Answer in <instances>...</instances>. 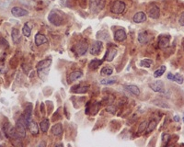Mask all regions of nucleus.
I'll use <instances>...</instances> for the list:
<instances>
[{"instance_id":"17","label":"nucleus","mask_w":184,"mask_h":147,"mask_svg":"<svg viewBox=\"0 0 184 147\" xmlns=\"http://www.w3.org/2000/svg\"><path fill=\"white\" fill-rule=\"evenodd\" d=\"M35 44L37 46H41L43 44H45L48 42V39L46 38L45 35H43L42 33H37L35 35V39H34Z\"/></svg>"},{"instance_id":"28","label":"nucleus","mask_w":184,"mask_h":147,"mask_svg":"<svg viewBox=\"0 0 184 147\" xmlns=\"http://www.w3.org/2000/svg\"><path fill=\"white\" fill-rule=\"evenodd\" d=\"M156 127H157V121H151L148 124H147V128H146V130H145V132L146 133H149V132H153V130L156 129Z\"/></svg>"},{"instance_id":"4","label":"nucleus","mask_w":184,"mask_h":147,"mask_svg":"<svg viewBox=\"0 0 184 147\" xmlns=\"http://www.w3.org/2000/svg\"><path fill=\"white\" fill-rule=\"evenodd\" d=\"M105 7V0H89V7L92 13L98 14Z\"/></svg>"},{"instance_id":"7","label":"nucleus","mask_w":184,"mask_h":147,"mask_svg":"<svg viewBox=\"0 0 184 147\" xmlns=\"http://www.w3.org/2000/svg\"><path fill=\"white\" fill-rule=\"evenodd\" d=\"M88 49V44L86 40H80L76 45V52L78 56L84 55Z\"/></svg>"},{"instance_id":"16","label":"nucleus","mask_w":184,"mask_h":147,"mask_svg":"<svg viewBox=\"0 0 184 147\" xmlns=\"http://www.w3.org/2000/svg\"><path fill=\"white\" fill-rule=\"evenodd\" d=\"M146 14L145 13V12H137V13L134 14V18H133V20H134V22H136V23H143V22H145L146 21Z\"/></svg>"},{"instance_id":"12","label":"nucleus","mask_w":184,"mask_h":147,"mask_svg":"<svg viewBox=\"0 0 184 147\" xmlns=\"http://www.w3.org/2000/svg\"><path fill=\"white\" fill-rule=\"evenodd\" d=\"M11 14L15 16V17H25V16L29 15V11L24 9H21V7H14L11 9Z\"/></svg>"},{"instance_id":"35","label":"nucleus","mask_w":184,"mask_h":147,"mask_svg":"<svg viewBox=\"0 0 184 147\" xmlns=\"http://www.w3.org/2000/svg\"><path fill=\"white\" fill-rule=\"evenodd\" d=\"M106 111L110 112V114H115L116 112V108L114 106H109V107L106 108Z\"/></svg>"},{"instance_id":"19","label":"nucleus","mask_w":184,"mask_h":147,"mask_svg":"<svg viewBox=\"0 0 184 147\" xmlns=\"http://www.w3.org/2000/svg\"><path fill=\"white\" fill-rule=\"evenodd\" d=\"M83 76V73L82 71L80 70H76V71H74L70 74V75H69V78H68V81L69 83H72V82H75L76 80L81 78V77Z\"/></svg>"},{"instance_id":"18","label":"nucleus","mask_w":184,"mask_h":147,"mask_svg":"<svg viewBox=\"0 0 184 147\" xmlns=\"http://www.w3.org/2000/svg\"><path fill=\"white\" fill-rule=\"evenodd\" d=\"M28 129L30 130L32 135H38L40 132V127L39 125L36 123L34 121H31L28 124Z\"/></svg>"},{"instance_id":"40","label":"nucleus","mask_w":184,"mask_h":147,"mask_svg":"<svg viewBox=\"0 0 184 147\" xmlns=\"http://www.w3.org/2000/svg\"><path fill=\"white\" fill-rule=\"evenodd\" d=\"M182 120H183V121H184V117H183V118H182Z\"/></svg>"},{"instance_id":"10","label":"nucleus","mask_w":184,"mask_h":147,"mask_svg":"<svg viewBox=\"0 0 184 147\" xmlns=\"http://www.w3.org/2000/svg\"><path fill=\"white\" fill-rule=\"evenodd\" d=\"M152 40V37L149 34L148 31H141L138 34V42L142 44L148 43L150 40Z\"/></svg>"},{"instance_id":"5","label":"nucleus","mask_w":184,"mask_h":147,"mask_svg":"<svg viewBox=\"0 0 184 147\" xmlns=\"http://www.w3.org/2000/svg\"><path fill=\"white\" fill-rule=\"evenodd\" d=\"M125 9H126V5L124 1H122V0H116V1H114L112 5L110 11H112L113 14L120 15V14L124 13Z\"/></svg>"},{"instance_id":"15","label":"nucleus","mask_w":184,"mask_h":147,"mask_svg":"<svg viewBox=\"0 0 184 147\" xmlns=\"http://www.w3.org/2000/svg\"><path fill=\"white\" fill-rule=\"evenodd\" d=\"M126 32L124 31V30L122 28H120V30H117L114 33V40H116L118 42H124L126 40Z\"/></svg>"},{"instance_id":"30","label":"nucleus","mask_w":184,"mask_h":147,"mask_svg":"<svg viewBox=\"0 0 184 147\" xmlns=\"http://www.w3.org/2000/svg\"><path fill=\"white\" fill-rule=\"evenodd\" d=\"M115 83H116V79H114V78H106V79H102L100 81V84L105 85H114Z\"/></svg>"},{"instance_id":"36","label":"nucleus","mask_w":184,"mask_h":147,"mask_svg":"<svg viewBox=\"0 0 184 147\" xmlns=\"http://www.w3.org/2000/svg\"><path fill=\"white\" fill-rule=\"evenodd\" d=\"M179 24L181 26L184 27V11L181 12V16H179Z\"/></svg>"},{"instance_id":"31","label":"nucleus","mask_w":184,"mask_h":147,"mask_svg":"<svg viewBox=\"0 0 184 147\" xmlns=\"http://www.w3.org/2000/svg\"><path fill=\"white\" fill-rule=\"evenodd\" d=\"M22 33L25 37H30L31 36V28L29 27L28 24H25V25L23 26L22 28Z\"/></svg>"},{"instance_id":"26","label":"nucleus","mask_w":184,"mask_h":147,"mask_svg":"<svg viewBox=\"0 0 184 147\" xmlns=\"http://www.w3.org/2000/svg\"><path fill=\"white\" fill-rule=\"evenodd\" d=\"M113 73V69L110 66H104L103 68L100 70V75H112Z\"/></svg>"},{"instance_id":"2","label":"nucleus","mask_w":184,"mask_h":147,"mask_svg":"<svg viewBox=\"0 0 184 147\" xmlns=\"http://www.w3.org/2000/svg\"><path fill=\"white\" fill-rule=\"evenodd\" d=\"M15 128H16V132H17L19 138H20V139L25 138L26 129L28 128V122L26 121L25 119H24L23 116H20L19 121H17V123H16Z\"/></svg>"},{"instance_id":"24","label":"nucleus","mask_w":184,"mask_h":147,"mask_svg":"<svg viewBox=\"0 0 184 147\" xmlns=\"http://www.w3.org/2000/svg\"><path fill=\"white\" fill-rule=\"evenodd\" d=\"M11 37H12V40H13V42L16 44L19 42V38H20V33H19V30L18 28H14L13 30L11 31Z\"/></svg>"},{"instance_id":"25","label":"nucleus","mask_w":184,"mask_h":147,"mask_svg":"<svg viewBox=\"0 0 184 147\" xmlns=\"http://www.w3.org/2000/svg\"><path fill=\"white\" fill-rule=\"evenodd\" d=\"M166 69H167V67L165 66V65H161V66L159 67L158 69H157V70L154 72V77H155V78H158V77L162 76L163 74L166 72Z\"/></svg>"},{"instance_id":"39","label":"nucleus","mask_w":184,"mask_h":147,"mask_svg":"<svg viewBox=\"0 0 184 147\" xmlns=\"http://www.w3.org/2000/svg\"><path fill=\"white\" fill-rule=\"evenodd\" d=\"M179 120H181V119H179V116H177V115H176V116L174 117V121H175L179 122Z\"/></svg>"},{"instance_id":"14","label":"nucleus","mask_w":184,"mask_h":147,"mask_svg":"<svg viewBox=\"0 0 184 147\" xmlns=\"http://www.w3.org/2000/svg\"><path fill=\"white\" fill-rule=\"evenodd\" d=\"M116 55H117V49L114 48V47H110L107 50L106 54H105L104 60L108 61V62H112Z\"/></svg>"},{"instance_id":"22","label":"nucleus","mask_w":184,"mask_h":147,"mask_svg":"<svg viewBox=\"0 0 184 147\" xmlns=\"http://www.w3.org/2000/svg\"><path fill=\"white\" fill-rule=\"evenodd\" d=\"M126 88V90L129 91L132 95H134V96H139L140 95V89L138 88V87L134 85H125L124 87Z\"/></svg>"},{"instance_id":"21","label":"nucleus","mask_w":184,"mask_h":147,"mask_svg":"<svg viewBox=\"0 0 184 147\" xmlns=\"http://www.w3.org/2000/svg\"><path fill=\"white\" fill-rule=\"evenodd\" d=\"M52 133L54 134V136H60V135H62V133H63V127H62V124L57 123V124H54V126H52Z\"/></svg>"},{"instance_id":"32","label":"nucleus","mask_w":184,"mask_h":147,"mask_svg":"<svg viewBox=\"0 0 184 147\" xmlns=\"http://www.w3.org/2000/svg\"><path fill=\"white\" fill-rule=\"evenodd\" d=\"M173 81H175L176 83H178L179 85H181V84H183L184 78H183V76L181 75V74H175L174 77H173Z\"/></svg>"},{"instance_id":"6","label":"nucleus","mask_w":184,"mask_h":147,"mask_svg":"<svg viewBox=\"0 0 184 147\" xmlns=\"http://www.w3.org/2000/svg\"><path fill=\"white\" fill-rule=\"evenodd\" d=\"M51 63H52L51 59H45V60H43L38 63V64H37V72H38L40 77L43 76V74H44V72L46 73L45 70H48L49 69V67H50V65H51Z\"/></svg>"},{"instance_id":"37","label":"nucleus","mask_w":184,"mask_h":147,"mask_svg":"<svg viewBox=\"0 0 184 147\" xmlns=\"http://www.w3.org/2000/svg\"><path fill=\"white\" fill-rule=\"evenodd\" d=\"M0 44H1L2 46H6V47H9V43L7 42L3 38H0Z\"/></svg>"},{"instance_id":"23","label":"nucleus","mask_w":184,"mask_h":147,"mask_svg":"<svg viewBox=\"0 0 184 147\" xmlns=\"http://www.w3.org/2000/svg\"><path fill=\"white\" fill-rule=\"evenodd\" d=\"M39 127H40V130H42L43 132H47L48 130H49V127H50V121H49L48 119H43L42 121H41Z\"/></svg>"},{"instance_id":"1","label":"nucleus","mask_w":184,"mask_h":147,"mask_svg":"<svg viewBox=\"0 0 184 147\" xmlns=\"http://www.w3.org/2000/svg\"><path fill=\"white\" fill-rule=\"evenodd\" d=\"M48 20L49 22L54 26H61L64 24V17L63 14L58 10H52L50 14L48 15Z\"/></svg>"},{"instance_id":"3","label":"nucleus","mask_w":184,"mask_h":147,"mask_svg":"<svg viewBox=\"0 0 184 147\" xmlns=\"http://www.w3.org/2000/svg\"><path fill=\"white\" fill-rule=\"evenodd\" d=\"M2 130H3L4 133L7 135V137L12 138V139H19L17 132H16V128L10 124V122L9 121L6 120L5 121H3Z\"/></svg>"},{"instance_id":"20","label":"nucleus","mask_w":184,"mask_h":147,"mask_svg":"<svg viewBox=\"0 0 184 147\" xmlns=\"http://www.w3.org/2000/svg\"><path fill=\"white\" fill-rule=\"evenodd\" d=\"M31 114H32V106H31V104H29L25 109L24 114L22 115L24 117V119H25L26 121L28 122V124H29V122L31 121Z\"/></svg>"},{"instance_id":"11","label":"nucleus","mask_w":184,"mask_h":147,"mask_svg":"<svg viewBox=\"0 0 184 147\" xmlns=\"http://www.w3.org/2000/svg\"><path fill=\"white\" fill-rule=\"evenodd\" d=\"M170 37L169 35H160L158 37V47L160 49H166L169 44Z\"/></svg>"},{"instance_id":"27","label":"nucleus","mask_w":184,"mask_h":147,"mask_svg":"<svg viewBox=\"0 0 184 147\" xmlns=\"http://www.w3.org/2000/svg\"><path fill=\"white\" fill-rule=\"evenodd\" d=\"M152 64H153V61L151 59H148V58L143 59L140 61V66H142V67L149 68V67H151V65Z\"/></svg>"},{"instance_id":"13","label":"nucleus","mask_w":184,"mask_h":147,"mask_svg":"<svg viewBox=\"0 0 184 147\" xmlns=\"http://www.w3.org/2000/svg\"><path fill=\"white\" fill-rule=\"evenodd\" d=\"M160 15V10L159 7L156 5H152L150 7V9H148V16L153 19H157Z\"/></svg>"},{"instance_id":"33","label":"nucleus","mask_w":184,"mask_h":147,"mask_svg":"<svg viewBox=\"0 0 184 147\" xmlns=\"http://www.w3.org/2000/svg\"><path fill=\"white\" fill-rule=\"evenodd\" d=\"M147 124H148V122H147L146 121L141 122L140 125H139V127H138V132L139 133H142V132H145V130L147 128Z\"/></svg>"},{"instance_id":"9","label":"nucleus","mask_w":184,"mask_h":147,"mask_svg":"<svg viewBox=\"0 0 184 147\" xmlns=\"http://www.w3.org/2000/svg\"><path fill=\"white\" fill-rule=\"evenodd\" d=\"M150 88L152 89L155 92H158V93H164L165 92V85L164 83L162 81H155L153 83L149 84Z\"/></svg>"},{"instance_id":"34","label":"nucleus","mask_w":184,"mask_h":147,"mask_svg":"<svg viewBox=\"0 0 184 147\" xmlns=\"http://www.w3.org/2000/svg\"><path fill=\"white\" fill-rule=\"evenodd\" d=\"M88 90V87H80L76 90H73L75 93H77V94H84V93H87Z\"/></svg>"},{"instance_id":"8","label":"nucleus","mask_w":184,"mask_h":147,"mask_svg":"<svg viewBox=\"0 0 184 147\" xmlns=\"http://www.w3.org/2000/svg\"><path fill=\"white\" fill-rule=\"evenodd\" d=\"M102 48H103V44L100 40H96V42H93L91 46H90V54L92 55H99L101 51Z\"/></svg>"},{"instance_id":"38","label":"nucleus","mask_w":184,"mask_h":147,"mask_svg":"<svg viewBox=\"0 0 184 147\" xmlns=\"http://www.w3.org/2000/svg\"><path fill=\"white\" fill-rule=\"evenodd\" d=\"M173 77H174L173 74H169V75H167V78L170 79V80H172V81H173Z\"/></svg>"},{"instance_id":"29","label":"nucleus","mask_w":184,"mask_h":147,"mask_svg":"<svg viewBox=\"0 0 184 147\" xmlns=\"http://www.w3.org/2000/svg\"><path fill=\"white\" fill-rule=\"evenodd\" d=\"M101 64H102V61L98 60V59H94V60L91 61L90 63H89L88 66L90 67L91 69H93V70H95V69H97L98 67H99Z\"/></svg>"}]
</instances>
